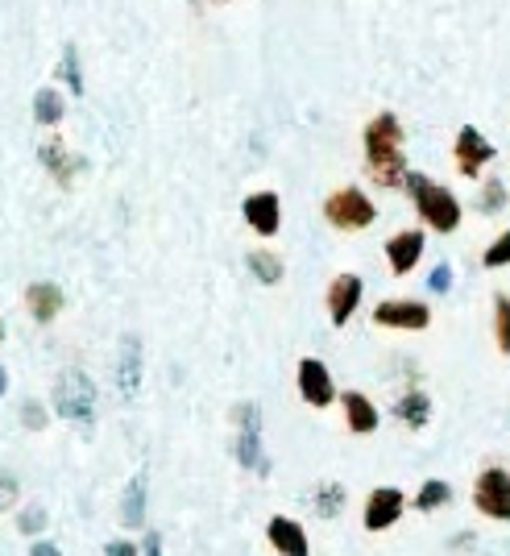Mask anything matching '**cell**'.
Returning a JSON list of instances; mask_svg holds the SVG:
<instances>
[{
	"label": "cell",
	"instance_id": "cell-8",
	"mask_svg": "<svg viewBox=\"0 0 510 556\" xmlns=\"http://www.w3.org/2000/svg\"><path fill=\"white\" fill-rule=\"evenodd\" d=\"M378 328H399V332H423L432 324V308L423 299H382L374 308Z\"/></svg>",
	"mask_w": 510,
	"mask_h": 556
},
{
	"label": "cell",
	"instance_id": "cell-7",
	"mask_svg": "<svg viewBox=\"0 0 510 556\" xmlns=\"http://www.w3.org/2000/svg\"><path fill=\"white\" fill-rule=\"evenodd\" d=\"M403 515H407V494L399 486H374L370 494H365V511H361L365 532H374V536L390 532Z\"/></svg>",
	"mask_w": 510,
	"mask_h": 556
},
{
	"label": "cell",
	"instance_id": "cell-26",
	"mask_svg": "<svg viewBox=\"0 0 510 556\" xmlns=\"http://www.w3.org/2000/svg\"><path fill=\"white\" fill-rule=\"evenodd\" d=\"M481 266H486V270L510 266V229H506L498 241H490V249H486V254H481Z\"/></svg>",
	"mask_w": 510,
	"mask_h": 556
},
{
	"label": "cell",
	"instance_id": "cell-33",
	"mask_svg": "<svg viewBox=\"0 0 510 556\" xmlns=\"http://www.w3.org/2000/svg\"><path fill=\"white\" fill-rule=\"evenodd\" d=\"M104 556H141V548H137L133 540H112V544L104 548Z\"/></svg>",
	"mask_w": 510,
	"mask_h": 556
},
{
	"label": "cell",
	"instance_id": "cell-19",
	"mask_svg": "<svg viewBox=\"0 0 510 556\" xmlns=\"http://www.w3.org/2000/svg\"><path fill=\"white\" fill-rule=\"evenodd\" d=\"M38 158H42V166H46V171H50L54 179H59L63 187L75 179V171L83 166L75 154H67V146H63V142H46V146H38Z\"/></svg>",
	"mask_w": 510,
	"mask_h": 556
},
{
	"label": "cell",
	"instance_id": "cell-17",
	"mask_svg": "<svg viewBox=\"0 0 510 556\" xmlns=\"http://www.w3.org/2000/svg\"><path fill=\"white\" fill-rule=\"evenodd\" d=\"M25 308H30V316L38 324L59 320V312H63V287H54V283H30V287H25Z\"/></svg>",
	"mask_w": 510,
	"mask_h": 556
},
{
	"label": "cell",
	"instance_id": "cell-6",
	"mask_svg": "<svg viewBox=\"0 0 510 556\" xmlns=\"http://www.w3.org/2000/svg\"><path fill=\"white\" fill-rule=\"evenodd\" d=\"M233 424H237V444H233V453L237 461L249 469V474H270V461L262 453V411L258 403H241L233 411Z\"/></svg>",
	"mask_w": 510,
	"mask_h": 556
},
{
	"label": "cell",
	"instance_id": "cell-12",
	"mask_svg": "<svg viewBox=\"0 0 510 556\" xmlns=\"http://www.w3.org/2000/svg\"><path fill=\"white\" fill-rule=\"evenodd\" d=\"M266 540H270L274 556H311V540L303 532V523L291 519V515H270Z\"/></svg>",
	"mask_w": 510,
	"mask_h": 556
},
{
	"label": "cell",
	"instance_id": "cell-37",
	"mask_svg": "<svg viewBox=\"0 0 510 556\" xmlns=\"http://www.w3.org/2000/svg\"><path fill=\"white\" fill-rule=\"evenodd\" d=\"M0 341H5V320H0Z\"/></svg>",
	"mask_w": 510,
	"mask_h": 556
},
{
	"label": "cell",
	"instance_id": "cell-5",
	"mask_svg": "<svg viewBox=\"0 0 510 556\" xmlns=\"http://www.w3.org/2000/svg\"><path fill=\"white\" fill-rule=\"evenodd\" d=\"M324 216H328V225L340 229V233H361V229H370L378 220V208L361 187H340L324 200Z\"/></svg>",
	"mask_w": 510,
	"mask_h": 556
},
{
	"label": "cell",
	"instance_id": "cell-1",
	"mask_svg": "<svg viewBox=\"0 0 510 556\" xmlns=\"http://www.w3.org/2000/svg\"><path fill=\"white\" fill-rule=\"evenodd\" d=\"M365 166L378 187H399L407 179V158H403V125L394 113H378L365 125Z\"/></svg>",
	"mask_w": 510,
	"mask_h": 556
},
{
	"label": "cell",
	"instance_id": "cell-10",
	"mask_svg": "<svg viewBox=\"0 0 510 556\" xmlns=\"http://www.w3.org/2000/svg\"><path fill=\"white\" fill-rule=\"evenodd\" d=\"M361 295H365L361 274H336L328 283V316L336 328H345L353 320V312L361 308Z\"/></svg>",
	"mask_w": 510,
	"mask_h": 556
},
{
	"label": "cell",
	"instance_id": "cell-25",
	"mask_svg": "<svg viewBox=\"0 0 510 556\" xmlns=\"http://www.w3.org/2000/svg\"><path fill=\"white\" fill-rule=\"evenodd\" d=\"M494 341H498V353L510 357V295L494 299Z\"/></svg>",
	"mask_w": 510,
	"mask_h": 556
},
{
	"label": "cell",
	"instance_id": "cell-4",
	"mask_svg": "<svg viewBox=\"0 0 510 556\" xmlns=\"http://www.w3.org/2000/svg\"><path fill=\"white\" fill-rule=\"evenodd\" d=\"M473 511L481 519H494V523H510V469L506 465H486L481 474L473 478Z\"/></svg>",
	"mask_w": 510,
	"mask_h": 556
},
{
	"label": "cell",
	"instance_id": "cell-32",
	"mask_svg": "<svg viewBox=\"0 0 510 556\" xmlns=\"http://www.w3.org/2000/svg\"><path fill=\"white\" fill-rule=\"evenodd\" d=\"M17 478H9V474H0V511H9V507H17Z\"/></svg>",
	"mask_w": 510,
	"mask_h": 556
},
{
	"label": "cell",
	"instance_id": "cell-20",
	"mask_svg": "<svg viewBox=\"0 0 510 556\" xmlns=\"http://www.w3.org/2000/svg\"><path fill=\"white\" fill-rule=\"evenodd\" d=\"M452 503V482H444V478H428L419 490H415V498L407 507H415L419 515H432V511H444Z\"/></svg>",
	"mask_w": 510,
	"mask_h": 556
},
{
	"label": "cell",
	"instance_id": "cell-34",
	"mask_svg": "<svg viewBox=\"0 0 510 556\" xmlns=\"http://www.w3.org/2000/svg\"><path fill=\"white\" fill-rule=\"evenodd\" d=\"M141 556H162V536L158 532H146V540H141Z\"/></svg>",
	"mask_w": 510,
	"mask_h": 556
},
{
	"label": "cell",
	"instance_id": "cell-11",
	"mask_svg": "<svg viewBox=\"0 0 510 556\" xmlns=\"http://www.w3.org/2000/svg\"><path fill=\"white\" fill-rule=\"evenodd\" d=\"M241 212H245V225L258 237H274L282 229V200L274 191H253V196H245Z\"/></svg>",
	"mask_w": 510,
	"mask_h": 556
},
{
	"label": "cell",
	"instance_id": "cell-3",
	"mask_svg": "<svg viewBox=\"0 0 510 556\" xmlns=\"http://www.w3.org/2000/svg\"><path fill=\"white\" fill-rule=\"evenodd\" d=\"M54 411L71 424H92L96 415V386L83 370H63L59 382H54V395H50Z\"/></svg>",
	"mask_w": 510,
	"mask_h": 556
},
{
	"label": "cell",
	"instance_id": "cell-18",
	"mask_svg": "<svg viewBox=\"0 0 510 556\" xmlns=\"http://www.w3.org/2000/svg\"><path fill=\"white\" fill-rule=\"evenodd\" d=\"M117 386H121L125 399H133L137 386H141V345H137V337H125V345H121V357H117Z\"/></svg>",
	"mask_w": 510,
	"mask_h": 556
},
{
	"label": "cell",
	"instance_id": "cell-24",
	"mask_svg": "<svg viewBox=\"0 0 510 556\" xmlns=\"http://www.w3.org/2000/svg\"><path fill=\"white\" fill-rule=\"evenodd\" d=\"M34 121L38 125H59L63 121V96L54 88H38L34 92Z\"/></svg>",
	"mask_w": 510,
	"mask_h": 556
},
{
	"label": "cell",
	"instance_id": "cell-21",
	"mask_svg": "<svg viewBox=\"0 0 510 556\" xmlns=\"http://www.w3.org/2000/svg\"><path fill=\"white\" fill-rule=\"evenodd\" d=\"M345 503H349V490L340 486V482H320L316 486V494H311V507H316V515L320 519H340V511H345Z\"/></svg>",
	"mask_w": 510,
	"mask_h": 556
},
{
	"label": "cell",
	"instance_id": "cell-31",
	"mask_svg": "<svg viewBox=\"0 0 510 556\" xmlns=\"http://www.w3.org/2000/svg\"><path fill=\"white\" fill-rule=\"evenodd\" d=\"M428 287H432V295H448V291H452V266H448V262L432 266V274H428Z\"/></svg>",
	"mask_w": 510,
	"mask_h": 556
},
{
	"label": "cell",
	"instance_id": "cell-29",
	"mask_svg": "<svg viewBox=\"0 0 510 556\" xmlns=\"http://www.w3.org/2000/svg\"><path fill=\"white\" fill-rule=\"evenodd\" d=\"M21 424L30 428V432H42V428L50 424V411H46V407H42L38 399H30V403L21 407Z\"/></svg>",
	"mask_w": 510,
	"mask_h": 556
},
{
	"label": "cell",
	"instance_id": "cell-22",
	"mask_svg": "<svg viewBox=\"0 0 510 556\" xmlns=\"http://www.w3.org/2000/svg\"><path fill=\"white\" fill-rule=\"evenodd\" d=\"M245 262H249L253 278H258V283H266V287L282 283V274H287V266H282V258L274 254V249H253V254H249Z\"/></svg>",
	"mask_w": 510,
	"mask_h": 556
},
{
	"label": "cell",
	"instance_id": "cell-38",
	"mask_svg": "<svg viewBox=\"0 0 510 556\" xmlns=\"http://www.w3.org/2000/svg\"><path fill=\"white\" fill-rule=\"evenodd\" d=\"M216 5H224V0H216Z\"/></svg>",
	"mask_w": 510,
	"mask_h": 556
},
{
	"label": "cell",
	"instance_id": "cell-14",
	"mask_svg": "<svg viewBox=\"0 0 510 556\" xmlns=\"http://www.w3.org/2000/svg\"><path fill=\"white\" fill-rule=\"evenodd\" d=\"M494 154H498V150H494L473 125H465V129L457 133V171H461L465 179H477V175H481V166H486Z\"/></svg>",
	"mask_w": 510,
	"mask_h": 556
},
{
	"label": "cell",
	"instance_id": "cell-30",
	"mask_svg": "<svg viewBox=\"0 0 510 556\" xmlns=\"http://www.w3.org/2000/svg\"><path fill=\"white\" fill-rule=\"evenodd\" d=\"M42 527H46V511L42 507H25L17 515V532H25V536H38Z\"/></svg>",
	"mask_w": 510,
	"mask_h": 556
},
{
	"label": "cell",
	"instance_id": "cell-16",
	"mask_svg": "<svg viewBox=\"0 0 510 556\" xmlns=\"http://www.w3.org/2000/svg\"><path fill=\"white\" fill-rule=\"evenodd\" d=\"M423 258V233L419 229H403V233H394L386 241V262L394 274H411Z\"/></svg>",
	"mask_w": 510,
	"mask_h": 556
},
{
	"label": "cell",
	"instance_id": "cell-35",
	"mask_svg": "<svg viewBox=\"0 0 510 556\" xmlns=\"http://www.w3.org/2000/svg\"><path fill=\"white\" fill-rule=\"evenodd\" d=\"M30 556H63V552H59V544H50V540H34Z\"/></svg>",
	"mask_w": 510,
	"mask_h": 556
},
{
	"label": "cell",
	"instance_id": "cell-23",
	"mask_svg": "<svg viewBox=\"0 0 510 556\" xmlns=\"http://www.w3.org/2000/svg\"><path fill=\"white\" fill-rule=\"evenodd\" d=\"M121 523L129 527H141L146 523V478H133L125 498H121Z\"/></svg>",
	"mask_w": 510,
	"mask_h": 556
},
{
	"label": "cell",
	"instance_id": "cell-28",
	"mask_svg": "<svg viewBox=\"0 0 510 556\" xmlns=\"http://www.w3.org/2000/svg\"><path fill=\"white\" fill-rule=\"evenodd\" d=\"M63 79H67V88L79 96L83 92V75H79V50L75 46H67L63 50Z\"/></svg>",
	"mask_w": 510,
	"mask_h": 556
},
{
	"label": "cell",
	"instance_id": "cell-9",
	"mask_svg": "<svg viewBox=\"0 0 510 556\" xmlns=\"http://www.w3.org/2000/svg\"><path fill=\"white\" fill-rule=\"evenodd\" d=\"M295 382H299V399H303L307 407L324 411V407H332V403H336V382H332V370L324 366L320 357H303V361H299Z\"/></svg>",
	"mask_w": 510,
	"mask_h": 556
},
{
	"label": "cell",
	"instance_id": "cell-15",
	"mask_svg": "<svg viewBox=\"0 0 510 556\" xmlns=\"http://www.w3.org/2000/svg\"><path fill=\"white\" fill-rule=\"evenodd\" d=\"M394 420H399L403 428H411V432H423L432 424V395L423 391V386L403 391L399 399H394Z\"/></svg>",
	"mask_w": 510,
	"mask_h": 556
},
{
	"label": "cell",
	"instance_id": "cell-13",
	"mask_svg": "<svg viewBox=\"0 0 510 556\" xmlns=\"http://www.w3.org/2000/svg\"><path fill=\"white\" fill-rule=\"evenodd\" d=\"M340 411H345V428L353 436H374L378 424H382V411L370 395H361V391H345L340 395Z\"/></svg>",
	"mask_w": 510,
	"mask_h": 556
},
{
	"label": "cell",
	"instance_id": "cell-36",
	"mask_svg": "<svg viewBox=\"0 0 510 556\" xmlns=\"http://www.w3.org/2000/svg\"><path fill=\"white\" fill-rule=\"evenodd\" d=\"M5 391H9V370L0 366V395H5Z\"/></svg>",
	"mask_w": 510,
	"mask_h": 556
},
{
	"label": "cell",
	"instance_id": "cell-2",
	"mask_svg": "<svg viewBox=\"0 0 510 556\" xmlns=\"http://www.w3.org/2000/svg\"><path fill=\"white\" fill-rule=\"evenodd\" d=\"M407 191H411V200H415V212L423 225H432L436 233H457L461 225V200L452 196L448 187H436L428 175H419V171H407Z\"/></svg>",
	"mask_w": 510,
	"mask_h": 556
},
{
	"label": "cell",
	"instance_id": "cell-27",
	"mask_svg": "<svg viewBox=\"0 0 510 556\" xmlns=\"http://www.w3.org/2000/svg\"><path fill=\"white\" fill-rule=\"evenodd\" d=\"M506 204V187H502V179H486V187H481V200H477V208L481 212H498Z\"/></svg>",
	"mask_w": 510,
	"mask_h": 556
}]
</instances>
